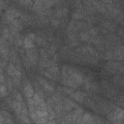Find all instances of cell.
<instances>
[{
	"label": "cell",
	"instance_id": "4",
	"mask_svg": "<svg viewBox=\"0 0 124 124\" xmlns=\"http://www.w3.org/2000/svg\"><path fill=\"white\" fill-rule=\"evenodd\" d=\"M82 87H83V91H85L86 93H92V94H96L101 90V86L99 85V83L94 81L91 78V77H88V76H84Z\"/></svg>",
	"mask_w": 124,
	"mask_h": 124
},
{
	"label": "cell",
	"instance_id": "23",
	"mask_svg": "<svg viewBox=\"0 0 124 124\" xmlns=\"http://www.w3.org/2000/svg\"><path fill=\"white\" fill-rule=\"evenodd\" d=\"M122 42H123V44H124V38H122Z\"/></svg>",
	"mask_w": 124,
	"mask_h": 124
},
{
	"label": "cell",
	"instance_id": "1",
	"mask_svg": "<svg viewBox=\"0 0 124 124\" xmlns=\"http://www.w3.org/2000/svg\"><path fill=\"white\" fill-rule=\"evenodd\" d=\"M84 75L77 68L70 65H62L61 67V83L70 88H78L82 85Z\"/></svg>",
	"mask_w": 124,
	"mask_h": 124
},
{
	"label": "cell",
	"instance_id": "9",
	"mask_svg": "<svg viewBox=\"0 0 124 124\" xmlns=\"http://www.w3.org/2000/svg\"><path fill=\"white\" fill-rule=\"evenodd\" d=\"M101 86H102V88H103V91L105 92V95L108 96V98L113 99L114 97L117 96V91H116V89H115L112 85H110L108 81L103 80V81L101 82Z\"/></svg>",
	"mask_w": 124,
	"mask_h": 124
},
{
	"label": "cell",
	"instance_id": "7",
	"mask_svg": "<svg viewBox=\"0 0 124 124\" xmlns=\"http://www.w3.org/2000/svg\"><path fill=\"white\" fill-rule=\"evenodd\" d=\"M38 53H39V51L36 49V47L25 50V56H26V59L28 61L30 68L38 66V62H39V54Z\"/></svg>",
	"mask_w": 124,
	"mask_h": 124
},
{
	"label": "cell",
	"instance_id": "13",
	"mask_svg": "<svg viewBox=\"0 0 124 124\" xmlns=\"http://www.w3.org/2000/svg\"><path fill=\"white\" fill-rule=\"evenodd\" d=\"M6 73H7V76H9L12 78L15 77H22V71L18 70L13 63H10V62L6 68Z\"/></svg>",
	"mask_w": 124,
	"mask_h": 124
},
{
	"label": "cell",
	"instance_id": "18",
	"mask_svg": "<svg viewBox=\"0 0 124 124\" xmlns=\"http://www.w3.org/2000/svg\"><path fill=\"white\" fill-rule=\"evenodd\" d=\"M0 93H1V97L2 98L8 97V95L10 93V90L8 89L6 83H1V85H0Z\"/></svg>",
	"mask_w": 124,
	"mask_h": 124
},
{
	"label": "cell",
	"instance_id": "17",
	"mask_svg": "<svg viewBox=\"0 0 124 124\" xmlns=\"http://www.w3.org/2000/svg\"><path fill=\"white\" fill-rule=\"evenodd\" d=\"M68 9L67 8H61V7H58L56 8L54 11H53V14H52V16H55L57 18H60L62 19L63 17H66V16L68 15Z\"/></svg>",
	"mask_w": 124,
	"mask_h": 124
},
{
	"label": "cell",
	"instance_id": "12",
	"mask_svg": "<svg viewBox=\"0 0 124 124\" xmlns=\"http://www.w3.org/2000/svg\"><path fill=\"white\" fill-rule=\"evenodd\" d=\"M78 104L73 101L70 97H66L65 95L63 96V108H64V112L68 113L70 111H72L73 109H75L76 108H78Z\"/></svg>",
	"mask_w": 124,
	"mask_h": 124
},
{
	"label": "cell",
	"instance_id": "10",
	"mask_svg": "<svg viewBox=\"0 0 124 124\" xmlns=\"http://www.w3.org/2000/svg\"><path fill=\"white\" fill-rule=\"evenodd\" d=\"M35 39H36V34L35 33H28L24 36V42H23V48L26 49H31L35 47Z\"/></svg>",
	"mask_w": 124,
	"mask_h": 124
},
{
	"label": "cell",
	"instance_id": "25",
	"mask_svg": "<svg viewBox=\"0 0 124 124\" xmlns=\"http://www.w3.org/2000/svg\"><path fill=\"white\" fill-rule=\"evenodd\" d=\"M123 124H124V122H123Z\"/></svg>",
	"mask_w": 124,
	"mask_h": 124
},
{
	"label": "cell",
	"instance_id": "21",
	"mask_svg": "<svg viewBox=\"0 0 124 124\" xmlns=\"http://www.w3.org/2000/svg\"><path fill=\"white\" fill-rule=\"evenodd\" d=\"M17 4H19V5H22V6H26V7H28V9H32V7H33V4H34V2H32V1H30V0H23V1H18L17 2Z\"/></svg>",
	"mask_w": 124,
	"mask_h": 124
},
{
	"label": "cell",
	"instance_id": "14",
	"mask_svg": "<svg viewBox=\"0 0 124 124\" xmlns=\"http://www.w3.org/2000/svg\"><path fill=\"white\" fill-rule=\"evenodd\" d=\"M88 96V93H86L85 91L82 90H75L72 95L70 96V98H72L73 100H75L78 103H84L86 97Z\"/></svg>",
	"mask_w": 124,
	"mask_h": 124
},
{
	"label": "cell",
	"instance_id": "15",
	"mask_svg": "<svg viewBox=\"0 0 124 124\" xmlns=\"http://www.w3.org/2000/svg\"><path fill=\"white\" fill-rule=\"evenodd\" d=\"M80 124H96L95 115H93L88 111H84Z\"/></svg>",
	"mask_w": 124,
	"mask_h": 124
},
{
	"label": "cell",
	"instance_id": "5",
	"mask_svg": "<svg viewBox=\"0 0 124 124\" xmlns=\"http://www.w3.org/2000/svg\"><path fill=\"white\" fill-rule=\"evenodd\" d=\"M104 69L113 75H123L124 74V63L119 61H108Z\"/></svg>",
	"mask_w": 124,
	"mask_h": 124
},
{
	"label": "cell",
	"instance_id": "20",
	"mask_svg": "<svg viewBox=\"0 0 124 124\" xmlns=\"http://www.w3.org/2000/svg\"><path fill=\"white\" fill-rule=\"evenodd\" d=\"M50 25L52 27H54V28L59 27L61 25V19L60 18H57L55 16H51V18H50Z\"/></svg>",
	"mask_w": 124,
	"mask_h": 124
},
{
	"label": "cell",
	"instance_id": "24",
	"mask_svg": "<svg viewBox=\"0 0 124 124\" xmlns=\"http://www.w3.org/2000/svg\"><path fill=\"white\" fill-rule=\"evenodd\" d=\"M20 124H28V123H20Z\"/></svg>",
	"mask_w": 124,
	"mask_h": 124
},
{
	"label": "cell",
	"instance_id": "19",
	"mask_svg": "<svg viewBox=\"0 0 124 124\" xmlns=\"http://www.w3.org/2000/svg\"><path fill=\"white\" fill-rule=\"evenodd\" d=\"M18 120L20 121V123H28L30 124L31 123V118H30V115H26V114H20L17 116Z\"/></svg>",
	"mask_w": 124,
	"mask_h": 124
},
{
	"label": "cell",
	"instance_id": "11",
	"mask_svg": "<svg viewBox=\"0 0 124 124\" xmlns=\"http://www.w3.org/2000/svg\"><path fill=\"white\" fill-rule=\"evenodd\" d=\"M100 27L106 29L108 32L109 33H113L116 31L117 27H116V24L111 21L110 19L108 18H103V19H100Z\"/></svg>",
	"mask_w": 124,
	"mask_h": 124
},
{
	"label": "cell",
	"instance_id": "22",
	"mask_svg": "<svg viewBox=\"0 0 124 124\" xmlns=\"http://www.w3.org/2000/svg\"><path fill=\"white\" fill-rule=\"evenodd\" d=\"M46 124H57V121L55 119H50V120H47Z\"/></svg>",
	"mask_w": 124,
	"mask_h": 124
},
{
	"label": "cell",
	"instance_id": "3",
	"mask_svg": "<svg viewBox=\"0 0 124 124\" xmlns=\"http://www.w3.org/2000/svg\"><path fill=\"white\" fill-rule=\"evenodd\" d=\"M107 119L113 124H123L124 122V108L121 107H115L107 115Z\"/></svg>",
	"mask_w": 124,
	"mask_h": 124
},
{
	"label": "cell",
	"instance_id": "2",
	"mask_svg": "<svg viewBox=\"0 0 124 124\" xmlns=\"http://www.w3.org/2000/svg\"><path fill=\"white\" fill-rule=\"evenodd\" d=\"M92 25L89 24L86 21H82V20H75L72 19L67 26V33H73V34H78L81 31L87 30L88 28H90Z\"/></svg>",
	"mask_w": 124,
	"mask_h": 124
},
{
	"label": "cell",
	"instance_id": "8",
	"mask_svg": "<svg viewBox=\"0 0 124 124\" xmlns=\"http://www.w3.org/2000/svg\"><path fill=\"white\" fill-rule=\"evenodd\" d=\"M21 90H22V93L26 99L34 97L35 89H34V85L31 81H29V80L23 81V86H21Z\"/></svg>",
	"mask_w": 124,
	"mask_h": 124
},
{
	"label": "cell",
	"instance_id": "16",
	"mask_svg": "<svg viewBox=\"0 0 124 124\" xmlns=\"http://www.w3.org/2000/svg\"><path fill=\"white\" fill-rule=\"evenodd\" d=\"M0 122H3L5 124H14V120L11 116V114L5 110L2 109L1 110V114H0Z\"/></svg>",
	"mask_w": 124,
	"mask_h": 124
},
{
	"label": "cell",
	"instance_id": "6",
	"mask_svg": "<svg viewBox=\"0 0 124 124\" xmlns=\"http://www.w3.org/2000/svg\"><path fill=\"white\" fill-rule=\"evenodd\" d=\"M36 81L39 83V85L43 88V90L45 91V93L46 94V96H50L51 94H53L55 92V87L54 85L49 82L48 80H46V78H42V77H36Z\"/></svg>",
	"mask_w": 124,
	"mask_h": 124
}]
</instances>
